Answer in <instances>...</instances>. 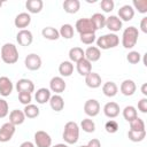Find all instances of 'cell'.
Instances as JSON below:
<instances>
[{
	"mask_svg": "<svg viewBox=\"0 0 147 147\" xmlns=\"http://www.w3.org/2000/svg\"><path fill=\"white\" fill-rule=\"evenodd\" d=\"M79 125L74 122H67L63 129V133H62V138L64 140V142L67 145H74L78 141L79 139Z\"/></svg>",
	"mask_w": 147,
	"mask_h": 147,
	"instance_id": "1",
	"label": "cell"
},
{
	"mask_svg": "<svg viewBox=\"0 0 147 147\" xmlns=\"http://www.w3.org/2000/svg\"><path fill=\"white\" fill-rule=\"evenodd\" d=\"M0 56L3 63L6 64H14L18 61V51L17 47L11 42H6L2 45L0 51Z\"/></svg>",
	"mask_w": 147,
	"mask_h": 147,
	"instance_id": "2",
	"label": "cell"
},
{
	"mask_svg": "<svg viewBox=\"0 0 147 147\" xmlns=\"http://www.w3.org/2000/svg\"><path fill=\"white\" fill-rule=\"evenodd\" d=\"M139 37V31L136 26H129L123 31L122 34V46L126 49H131L137 45Z\"/></svg>",
	"mask_w": 147,
	"mask_h": 147,
	"instance_id": "3",
	"label": "cell"
},
{
	"mask_svg": "<svg viewBox=\"0 0 147 147\" xmlns=\"http://www.w3.org/2000/svg\"><path fill=\"white\" fill-rule=\"evenodd\" d=\"M96 47L99 49H110L115 48L119 44V37L116 33H106L103 36H100L96 40Z\"/></svg>",
	"mask_w": 147,
	"mask_h": 147,
	"instance_id": "4",
	"label": "cell"
},
{
	"mask_svg": "<svg viewBox=\"0 0 147 147\" xmlns=\"http://www.w3.org/2000/svg\"><path fill=\"white\" fill-rule=\"evenodd\" d=\"M75 28H76V31L79 33V34H85V33H95L96 29L95 26L93 25V23L91 22L90 18H79L76 24H75Z\"/></svg>",
	"mask_w": 147,
	"mask_h": 147,
	"instance_id": "5",
	"label": "cell"
},
{
	"mask_svg": "<svg viewBox=\"0 0 147 147\" xmlns=\"http://www.w3.org/2000/svg\"><path fill=\"white\" fill-rule=\"evenodd\" d=\"M15 131L16 126L13 125L10 122L3 123L0 126V142H8L15 134Z\"/></svg>",
	"mask_w": 147,
	"mask_h": 147,
	"instance_id": "6",
	"label": "cell"
},
{
	"mask_svg": "<svg viewBox=\"0 0 147 147\" xmlns=\"http://www.w3.org/2000/svg\"><path fill=\"white\" fill-rule=\"evenodd\" d=\"M41 57L36 54V53H30L26 55L25 60H24V64H25V68L31 70V71H36V70H39L41 68Z\"/></svg>",
	"mask_w": 147,
	"mask_h": 147,
	"instance_id": "7",
	"label": "cell"
},
{
	"mask_svg": "<svg viewBox=\"0 0 147 147\" xmlns=\"http://www.w3.org/2000/svg\"><path fill=\"white\" fill-rule=\"evenodd\" d=\"M34 146L36 147H51L52 138L51 136L42 130H39L34 133Z\"/></svg>",
	"mask_w": 147,
	"mask_h": 147,
	"instance_id": "8",
	"label": "cell"
},
{
	"mask_svg": "<svg viewBox=\"0 0 147 147\" xmlns=\"http://www.w3.org/2000/svg\"><path fill=\"white\" fill-rule=\"evenodd\" d=\"M84 113L88 117H95L100 113V103L95 99H88L84 103Z\"/></svg>",
	"mask_w": 147,
	"mask_h": 147,
	"instance_id": "9",
	"label": "cell"
},
{
	"mask_svg": "<svg viewBox=\"0 0 147 147\" xmlns=\"http://www.w3.org/2000/svg\"><path fill=\"white\" fill-rule=\"evenodd\" d=\"M67 87V84L64 82V79L60 76H55L51 79L49 82V91L51 92H54L55 94H61L64 92Z\"/></svg>",
	"mask_w": 147,
	"mask_h": 147,
	"instance_id": "10",
	"label": "cell"
},
{
	"mask_svg": "<svg viewBox=\"0 0 147 147\" xmlns=\"http://www.w3.org/2000/svg\"><path fill=\"white\" fill-rule=\"evenodd\" d=\"M16 40H17L18 45H21V46H30L33 41V34L28 29L20 30L16 34Z\"/></svg>",
	"mask_w": 147,
	"mask_h": 147,
	"instance_id": "11",
	"label": "cell"
},
{
	"mask_svg": "<svg viewBox=\"0 0 147 147\" xmlns=\"http://www.w3.org/2000/svg\"><path fill=\"white\" fill-rule=\"evenodd\" d=\"M119 91L123 95L125 96H131L136 93L137 91V85L136 83L132 80V79H124L122 83H121V86H119Z\"/></svg>",
	"mask_w": 147,
	"mask_h": 147,
	"instance_id": "12",
	"label": "cell"
},
{
	"mask_svg": "<svg viewBox=\"0 0 147 147\" xmlns=\"http://www.w3.org/2000/svg\"><path fill=\"white\" fill-rule=\"evenodd\" d=\"M122 25H123V22L116 16V15H110L109 17L106 18V28L111 32V33H115L117 31H119L122 29Z\"/></svg>",
	"mask_w": 147,
	"mask_h": 147,
	"instance_id": "13",
	"label": "cell"
},
{
	"mask_svg": "<svg viewBox=\"0 0 147 147\" xmlns=\"http://www.w3.org/2000/svg\"><path fill=\"white\" fill-rule=\"evenodd\" d=\"M119 111H121V108H119L118 103H116L114 101L107 102L103 106V114L108 118H116L119 115Z\"/></svg>",
	"mask_w": 147,
	"mask_h": 147,
	"instance_id": "14",
	"label": "cell"
},
{
	"mask_svg": "<svg viewBox=\"0 0 147 147\" xmlns=\"http://www.w3.org/2000/svg\"><path fill=\"white\" fill-rule=\"evenodd\" d=\"M31 23V16L29 13H20L14 20V25L20 30H24Z\"/></svg>",
	"mask_w": 147,
	"mask_h": 147,
	"instance_id": "15",
	"label": "cell"
},
{
	"mask_svg": "<svg viewBox=\"0 0 147 147\" xmlns=\"http://www.w3.org/2000/svg\"><path fill=\"white\" fill-rule=\"evenodd\" d=\"M16 90L17 92H26V93H32L34 92V84L32 80L28 79V78H21L17 80L16 83Z\"/></svg>",
	"mask_w": 147,
	"mask_h": 147,
	"instance_id": "16",
	"label": "cell"
},
{
	"mask_svg": "<svg viewBox=\"0 0 147 147\" xmlns=\"http://www.w3.org/2000/svg\"><path fill=\"white\" fill-rule=\"evenodd\" d=\"M13 88H14L13 82L6 76H1L0 77V94L2 96H9L13 92Z\"/></svg>",
	"mask_w": 147,
	"mask_h": 147,
	"instance_id": "17",
	"label": "cell"
},
{
	"mask_svg": "<svg viewBox=\"0 0 147 147\" xmlns=\"http://www.w3.org/2000/svg\"><path fill=\"white\" fill-rule=\"evenodd\" d=\"M122 22H129L134 17V9L130 5H124L118 9V16Z\"/></svg>",
	"mask_w": 147,
	"mask_h": 147,
	"instance_id": "18",
	"label": "cell"
},
{
	"mask_svg": "<svg viewBox=\"0 0 147 147\" xmlns=\"http://www.w3.org/2000/svg\"><path fill=\"white\" fill-rule=\"evenodd\" d=\"M101 83H102V79H101L100 75L96 72L91 71L87 76H85V84L90 88H98L101 86Z\"/></svg>",
	"mask_w": 147,
	"mask_h": 147,
	"instance_id": "19",
	"label": "cell"
},
{
	"mask_svg": "<svg viewBox=\"0 0 147 147\" xmlns=\"http://www.w3.org/2000/svg\"><path fill=\"white\" fill-rule=\"evenodd\" d=\"M76 70L80 76L85 77L92 71V63L84 57V59H82L80 61H78L76 63Z\"/></svg>",
	"mask_w": 147,
	"mask_h": 147,
	"instance_id": "20",
	"label": "cell"
},
{
	"mask_svg": "<svg viewBox=\"0 0 147 147\" xmlns=\"http://www.w3.org/2000/svg\"><path fill=\"white\" fill-rule=\"evenodd\" d=\"M51 96H52L51 91H49V88H46V87H41V88L37 90V92L34 93V99H36L37 103H39V105H44V103L48 102Z\"/></svg>",
	"mask_w": 147,
	"mask_h": 147,
	"instance_id": "21",
	"label": "cell"
},
{
	"mask_svg": "<svg viewBox=\"0 0 147 147\" xmlns=\"http://www.w3.org/2000/svg\"><path fill=\"white\" fill-rule=\"evenodd\" d=\"M25 118H26V117H25L23 110L14 109V110H11V111L9 113V122H10L13 125H15V126L23 124L24 121H25Z\"/></svg>",
	"mask_w": 147,
	"mask_h": 147,
	"instance_id": "22",
	"label": "cell"
},
{
	"mask_svg": "<svg viewBox=\"0 0 147 147\" xmlns=\"http://www.w3.org/2000/svg\"><path fill=\"white\" fill-rule=\"evenodd\" d=\"M84 52H85V59L87 61H90L91 63L99 61L100 57H101V52H100V49L96 46H90Z\"/></svg>",
	"mask_w": 147,
	"mask_h": 147,
	"instance_id": "23",
	"label": "cell"
},
{
	"mask_svg": "<svg viewBox=\"0 0 147 147\" xmlns=\"http://www.w3.org/2000/svg\"><path fill=\"white\" fill-rule=\"evenodd\" d=\"M48 102H49L51 108H52L54 111H57V113H59V111L63 110V108H64V100H63V98H62L60 94H54V95H52Z\"/></svg>",
	"mask_w": 147,
	"mask_h": 147,
	"instance_id": "24",
	"label": "cell"
},
{
	"mask_svg": "<svg viewBox=\"0 0 147 147\" xmlns=\"http://www.w3.org/2000/svg\"><path fill=\"white\" fill-rule=\"evenodd\" d=\"M44 7L42 0H28L25 2V8L30 14H38Z\"/></svg>",
	"mask_w": 147,
	"mask_h": 147,
	"instance_id": "25",
	"label": "cell"
},
{
	"mask_svg": "<svg viewBox=\"0 0 147 147\" xmlns=\"http://www.w3.org/2000/svg\"><path fill=\"white\" fill-rule=\"evenodd\" d=\"M63 9L68 14H76L80 9L79 0H65L63 2Z\"/></svg>",
	"mask_w": 147,
	"mask_h": 147,
	"instance_id": "26",
	"label": "cell"
},
{
	"mask_svg": "<svg viewBox=\"0 0 147 147\" xmlns=\"http://www.w3.org/2000/svg\"><path fill=\"white\" fill-rule=\"evenodd\" d=\"M68 55H69V61L70 62L77 63L78 61H80L82 59L85 57V52L80 47H72V48H70Z\"/></svg>",
	"mask_w": 147,
	"mask_h": 147,
	"instance_id": "27",
	"label": "cell"
},
{
	"mask_svg": "<svg viewBox=\"0 0 147 147\" xmlns=\"http://www.w3.org/2000/svg\"><path fill=\"white\" fill-rule=\"evenodd\" d=\"M59 72L61 77H70L74 72V63L70 61H63L59 65Z\"/></svg>",
	"mask_w": 147,
	"mask_h": 147,
	"instance_id": "28",
	"label": "cell"
},
{
	"mask_svg": "<svg viewBox=\"0 0 147 147\" xmlns=\"http://www.w3.org/2000/svg\"><path fill=\"white\" fill-rule=\"evenodd\" d=\"M102 93L108 98H113L118 93V87L114 82H106L102 85Z\"/></svg>",
	"mask_w": 147,
	"mask_h": 147,
	"instance_id": "29",
	"label": "cell"
},
{
	"mask_svg": "<svg viewBox=\"0 0 147 147\" xmlns=\"http://www.w3.org/2000/svg\"><path fill=\"white\" fill-rule=\"evenodd\" d=\"M106 18L107 17L103 14H101V13H95V14H93L90 17L91 22L93 23V25L95 26L96 30H100V29H103L105 28V25H106Z\"/></svg>",
	"mask_w": 147,
	"mask_h": 147,
	"instance_id": "30",
	"label": "cell"
},
{
	"mask_svg": "<svg viewBox=\"0 0 147 147\" xmlns=\"http://www.w3.org/2000/svg\"><path fill=\"white\" fill-rule=\"evenodd\" d=\"M41 34L47 40H57L60 38L59 30H56L53 26H46V28H44L41 30Z\"/></svg>",
	"mask_w": 147,
	"mask_h": 147,
	"instance_id": "31",
	"label": "cell"
},
{
	"mask_svg": "<svg viewBox=\"0 0 147 147\" xmlns=\"http://www.w3.org/2000/svg\"><path fill=\"white\" fill-rule=\"evenodd\" d=\"M23 113H24L25 117H28V118H36V117H38V116H39L40 110H39V108H38L36 105L30 103V105L24 106Z\"/></svg>",
	"mask_w": 147,
	"mask_h": 147,
	"instance_id": "32",
	"label": "cell"
},
{
	"mask_svg": "<svg viewBox=\"0 0 147 147\" xmlns=\"http://www.w3.org/2000/svg\"><path fill=\"white\" fill-rule=\"evenodd\" d=\"M59 33H60V37L64 38V39H71L74 37V33H75V30H74V26L71 24H63L60 30H59Z\"/></svg>",
	"mask_w": 147,
	"mask_h": 147,
	"instance_id": "33",
	"label": "cell"
},
{
	"mask_svg": "<svg viewBox=\"0 0 147 147\" xmlns=\"http://www.w3.org/2000/svg\"><path fill=\"white\" fill-rule=\"evenodd\" d=\"M122 114H123L124 119L127 121V122H131L132 119H134L136 117H138L137 109H136V107H133V106H126V107L123 109Z\"/></svg>",
	"mask_w": 147,
	"mask_h": 147,
	"instance_id": "34",
	"label": "cell"
},
{
	"mask_svg": "<svg viewBox=\"0 0 147 147\" xmlns=\"http://www.w3.org/2000/svg\"><path fill=\"white\" fill-rule=\"evenodd\" d=\"M127 138L133 141V142H140L146 138V130L145 131H133L129 130L127 132Z\"/></svg>",
	"mask_w": 147,
	"mask_h": 147,
	"instance_id": "35",
	"label": "cell"
},
{
	"mask_svg": "<svg viewBox=\"0 0 147 147\" xmlns=\"http://www.w3.org/2000/svg\"><path fill=\"white\" fill-rule=\"evenodd\" d=\"M79 129H82L86 133H93L95 131V123L91 118H84L80 122V127Z\"/></svg>",
	"mask_w": 147,
	"mask_h": 147,
	"instance_id": "36",
	"label": "cell"
},
{
	"mask_svg": "<svg viewBox=\"0 0 147 147\" xmlns=\"http://www.w3.org/2000/svg\"><path fill=\"white\" fill-rule=\"evenodd\" d=\"M130 123V130L133 131H145V122L140 118V117H136L134 119H132Z\"/></svg>",
	"mask_w": 147,
	"mask_h": 147,
	"instance_id": "37",
	"label": "cell"
},
{
	"mask_svg": "<svg viewBox=\"0 0 147 147\" xmlns=\"http://www.w3.org/2000/svg\"><path fill=\"white\" fill-rule=\"evenodd\" d=\"M132 6H133L132 8L137 9L138 13H140V14L147 13V0H133Z\"/></svg>",
	"mask_w": 147,
	"mask_h": 147,
	"instance_id": "38",
	"label": "cell"
},
{
	"mask_svg": "<svg viewBox=\"0 0 147 147\" xmlns=\"http://www.w3.org/2000/svg\"><path fill=\"white\" fill-rule=\"evenodd\" d=\"M126 60H127V62L131 63V64H137V63H139L140 60H141V54H140L139 52H137V51H131V52L127 53Z\"/></svg>",
	"mask_w": 147,
	"mask_h": 147,
	"instance_id": "39",
	"label": "cell"
},
{
	"mask_svg": "<svg viewBox=\"0 0 147 147\" xmlns=\"http://www.w3.org/2000/svg\"><path fill=\"white\" fill-rule=\"evenodd\" d=\"M105 129H106V131H107L108 133L113 134V133H116V132L118 131L119 125H118V123H117L116 121H114V119H109V121L105 124Z\"/></svg>",
	"mask_w": 147,
	"mask_h": 147,
	"instance_id": "40",
	"label": "cell"
},
{
	"mask_svg": "<svg viewBox=\"0 0 147 147\" xmlns=\"http://www.w3.org/2000/svg\"><path fill=\"white\" fill-rule=\"evenodd\" d=\"M96 36H95V33H85V34H79V39H80V41L83 42V44H85V45H92L95 40H96V38H95Z\"/></svg>",
	"mask_w": 147,
	"mask_h": 147,
	"instance_id": "41",
	"label": "cell"
},
{
	"mask_svg": "<svg viewBox=\"0 0 147 147\" xmlns=\"http://www.w3.org/2000/svg\"><path fill=\"white\" fill-rule=\"evenodd\" d=\"M18 100L22 105L26 106V105H30L31 101H32V95L31 93H26V92H20L18 93Z\"/></svg>",
	"mask_w": 147,
	"mask_h": 147,
	"instance_id": "42",
	"label": "cell"
},
{
	"mask_svg": "<svg viewBox=\"0 0 147 147\" xmlns=\"http://www.w3.org/2000/svg\"><path fill=\"white\" fill-rule=\"evenodd\" d=\"M100 7H101V9H102L105 13H110V11L114 9L115 3H114L113 0H102V1L100 2Z\"/></svg>",
	"mask_w": 147,
	"mask_h": 147,
	"instance_id": "43",
	"label": "cell"
},
{
	"mask_svg": "<svg viewBox=\"0 0 147 147\" xmlns=\"http://www.w3.org/2000/svg\"><path fill=\"white\" fill-rule=\"evenodd\" d=\"M9 113L8 102L5 99H0V118H5Z\"/></svg>",
	"mask_w": 147,
	"mask_h": 147,
	"instance_id": "44",
	"label": "cell"
},
{
	"mask_svg": "<svg viewBox=\"0 0 147 147\" xmlns=\"http://www.w3.org/2000/svg\"><path fill=\"white\" fill-rule=\"evenodd\" d=\"M138 109L142 114L147 113V98H142L138 101Z\"/></svg>",
	"mask_w": 147,
	"mask_h": 147,
	"instance_id": "45",
	"label": "cell"
},
{
	"mask_svg": "<svg viewBox=\"0 0 147 147\" xmlns=\"http://www.w3.org/2000/svg\"><path fill=\"white\" fill-rule=\"evenodd\" d=\"M86 147H101V142H100L99 139L93 138V139H91V140L87 142Z\"/></svg>",
	"mask_w": 147,
	"mask_h": 147,
	"instance_id": "46",
	"label": "cell"
},
{
	"mask_svg": "<svg viewBox=\"0 0 147 147\" xmlns=\"http://www.w3.org/2000/svg\"><path fill=\"white\" fill-rule=\"evenodd\" d=\"M140 30L144 32V33H147V17H142L141 22H140Z\"/></svg>",
	"mask_w": 147,
	"mask_h": 147,
	"instance_id": "47",
	"label": "cell"
},
{
	"mask_svg": "<svg viewBox=\"0 0 147 147\" xmlns=\"http://www.w3.org/2000/svg\"><path fill=\"white\" fill-rule=\"evenodd\" d=\"M20 147H36V146H34V144L31 142V141H24V142H22V144L20 145Z\"/></svg>",
	"mask_w": 147,
	"mask_h": 147,
	"instance_id": "48",
	"label": "cell"
},
{
	"mask_svg": "<svg viewBox=\"0 0 147 147\" xmlns=\"http://www.w3.org/2000/svg\"><path fill=\"white\" fill-rule=\"evenodd\" d=\"M141 93L145 95V98L147 96V84H146V83H144V84L141 85Z\"/></svg>",
	"mask_w": 147,
	"mask_h": 147,
	"instance_id": "49",
	"label": "cell"
},
{
	"mask_svg": "<svg viewBox=\"0 0 147 147\" xmlns=\"http://www.w3.org/2000/svg\"><path fill=\"white\" fill-rule=\"evenodd\" d=\"M51 147H69L67 144H56L54 146H51Z\"/></svg>",
	"mask_w": 147,
	"mask_h": 147,
	"instance_id": "50",
	"label": "cell"
},
{
	"mask_svg": "<svg viewBox=\"0 0 147 147\" xmlns=\"http://www.w3.org/2000/svg\"><path fill=\"white\" fill-rule=\"evenodd\" d=\"M146 55H147V54H144V60H142V61H144V65H147V62H146Z\"/></svg>",
	"mask_w": 147,
	"mask_h": 147,
	"instance_id": "51",
	"label": "cell"
},
{
	"mask_svg": "<svg viewBox=\"0 0 147 147\" xmlns=\"http://www.w3.org/2000/svg\"><path fill=\"white\" fill-rule=\"evenodd\" d=\"M78 147H86V145H82V146H78Z\"/></svg>",
	"mask_w": 147,
	"mask_h": 147,
	"instance_id": "52",
	"label": "cell"
},
{
	"mask_svg": "<svg viewBox=\"0 0 147 147\" xmlns=\"http://www.w3.org/2000/svg\"><path fill=\"white\" fill-rule=\"evenodd\" d=\"M1 6H2V1H0V7H1Z\"/></svg>",
	"mask_w": 147,
	"mask_h": 147,
	"instance_id": "53",
	"label": "cell"
}]
</instances>
